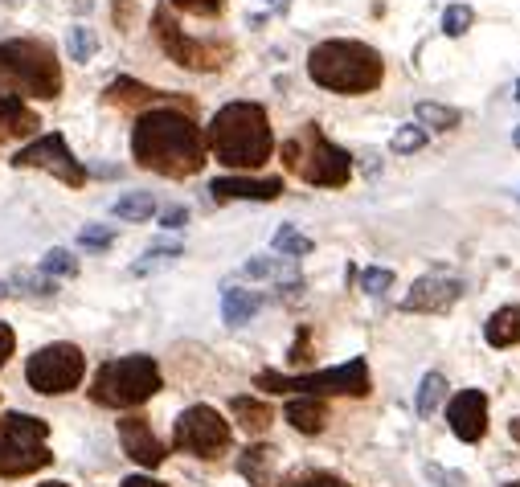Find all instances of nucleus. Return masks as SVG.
I'll return each instance as SVG.
<instances>
[{
	"label": "nucleus",
	"mask_w": 520,
	"mask_h": 487,
	"mask_svg": "<svg viewBox=\"0 0 520 487\" xmlns=\"http://www.w3.org/2000/svg\"><path fill=\"white\" fill-rule=\"evenodd\" d=\"M132 156L140 168H152L160 176H193L205 164V136L193 123L189 107H152L132 127Z\"/></svg>",
	"instance_id": "nucleus-1"
},
{
	"label": "nucleus",
	"mask_w": 520,
	"mask_h": 487,
	"mask_svg": "<svg viewBox=\"0 0 520 487\" xmlns=\"http://www.w3.org/2000/svg\"><path fill=\"white\" fill-rule=\"evenodd\" d=\"M205 148L226 168H238V172L263 168L275 152L267 111L258 103H226L205 127Z\"/></svg>",
	"instance_id": "nucleus-2"
},
{
	"label": "nucleus",
	"mask_w": 520,
	"mask_h": 487,
	"mask_svg": "<svg viewBox=\"0 0 520 487\" xmlns=\"http://www.w3.org/2000/svg\"><path fill=\"white\" fill-rule=\"evenodd\" d=\"M308 74L316 86L336 95H369L385 78V62L365 41H320L308 54Z\"/></svg>",
	"instance_id": "nucleus-3"
},
{
	"label": "nucleus",
	"mask_w": 520,
	"mask_h": 487,
	"mask_svg": "<svg viewBox=\"0 0 520 487\" xmlns=\"http://www.w3.org/2000/svg\"><path fill=\"white\" fill-rule=\"evenodd\" d=\"M0 86L9 95L29 99H58L62 95V66L46 41H0Z\"/></svg>",
	"instance_id": "nucleus-4"
},
{
	"label": "nucleus",
	"mask_w": 520,
	"mask_h": 487,
	"mask_svg": "<svg viewBox=\"0 0 520 487\" xmlns=\"http://www.w3.org/2000/svg\"><path fill=\"white\" fill-rule=\"evenodd\" d=\"M283 168L295 172L303 185H320V189H340L353 176L349 152L336 148L316 123H303L291 140H283Z\"/></svg>",
	"instance_id": "nucleus-5"
},
{
	"label": "nucleus",
	"mask_w": 520,
	"mask_h": 487,
	"mask_svg": "<svg viewBox=\"0 0 520 487\" xmlns=\"http://www.w3.org/2000/svg\"><path fill=\"white\" fill-rule=\"evenodd\" d=\"M160 389V369L152 357L144 352H132V357H119V361H107L95 381H91V402L95 406H107V410H132V406H144L148 397Z\"/></svg>",
	"instance_id": "nucleus-6"
},
{
	"label": "nucleus",
	"mask_w": 520,
	"mask_h": 487,
	"mask_svg": "<svg viewBox=\"0 0 520 487\" xmlns=\"http://www.w3.org/2000/svg\"><path fill=\"white\" fill-rule=\"evenodd\" d=\"M50 422L33 414H5L0 418V479H21L50 467L54 455L46 447Z\"/></svg>",
	"instance_id": "nucleus-7"
},
{
	"label": "nucleus",
	"mask_w": 520,
	"mask_h": 487,
	"mask_svg": "<svg viewBox=\"0 0 520 487\" xmlns=\"http://www.w3.org/2000/svg\"><path fill=\"white\" fill-rule=\"evenodd\" d=\"M258 389H267V393H303V397H332V393L336 397H365L373 389V381H369L365 357H353L349 365L308 373V377H283V373L263 369L258 373Z\"/></svg>",
	"instance_id": "nucleus-8"
},
{
	"label": "nucleus",
	"mask_w": 520,
	"mask_h": 487,
	"mask_svg": "<svg viewBox=\"0 0 520 487\" xmlns=\"http://www.w3.org/2000/svg\"><path fill=\"white\" fill-rule=\"evenodd\" d=\"M230 442H234V430L213 406H189L177 418V430H172V447L197 459H222L230 451Z\"/></svg>",
	"instance_id": "nucleus-9"
},
{
	"label": "nucleus",
	"mask_w": 520,
	"mask_h": 487,
	"mask_svg": "<svg viewBox=\"0 0 520 487\" xmlns=\"http://www.w3.org/2000/svg\"><path fill=\"white\" fill-rule=\"evenodd\" d=\"M82 373H86V357L78 344H46V348H37L25 365V381L46 397L78 389Z\"/></svg>",
	"instance_id": "nucleus-10"
},
{
	"label": "nucleus",
	"mask_w": 520,
	"mask_h": 487,
	"mask_svg": "<svg viewBox=\"0 0 520 487\" xmlns=\"http://www.w3.org/2000/svg\"><path fill=\"white\" fill-rule=\"evenodd\" d=\"M152 25H156V37H160V50H164L172 62H177V66H185V70L209 74V70H222L226 58H230V46H218V41H193V37L177 25V17L168 13V5L152 13Z\"/></svg>",
	"instance_id": "nucleus-11"
},
{
	"label": "nucleus",
	"mask_w": 520,
	"mask_h": 487,
	"mask_svg": "<svg viewBox=\"0 0 520 487\" xmlns=\"http://www.w3.org/2000/svg\"><path fill=\"white\" fill-rule=\"evenodd\" d=\"M13 168H41V172L58 176V181L70 185V189H82V185H86V168L74 160L66 136H58V131H50V136H37L29 148H21V152L13 156Z\"/></svg>",
	"instance_id": "nucleus-12"
},
{
	"label": "nucleus",
	"mask_w": 520,
	"mask_h": 487,
	"mask_svg": "<svg viewBox=\"0 0 520 487\" xmlns=\"http://www.w3.org/2000/svg\"><path fill=\"white\" fill-rule=\"evenodd\" d=\"M447 422L455 430V438L463 442H480L488 434V397L480 389H463L451 397L447 406Z\"/></svg>",
	"instance_id": "nucleus-13"
},
{
	"label": "nucleus",
	"mask_w": 520,
	"mask_h": 487,
	"mask_svg": "<svg viewBox=\"0 0 520 487\" xmlns=\"http://www.w3.org/2000/svg\"><path fill=\"white\" fill-rule=\"evenodd\" d=\"M463 295V283L459 279H447V275H422L410 295L402 299V312H447L455 307Z\"/></svg>",
	"instance_id": "nucleus-14"
},
{
	"label": "nucleus",
	"mask_w": 520,
	"mask_h": 487,
	"mask_svg": "<svg viewBox=\"0 0 520 487\" xmlns=\"http://www.w3.org/2000/svg\"><path fill=\"white\" fill-rule=\"evenodd\" d=\"M119 442H123V451L127 459H136L140 467H160L168 459L164 451V442L152 434V422L132 414V418H119Z\"/></svg>",
	"instance_id": "nucleus-15"
},
{
	"label": "nucleus",
	"mask_w": 520,
	"mask_h": 487,
	"mask_svg": "<svg viewBox=\"0 0 520 487\" xmlns=\"http://www.w3.org/2000/svg\"><path fill=\"white\" fill-rule=\"evenodd\" d=\"M209 193L218 201H275L283 193L279 176H267V181H250V176H218L209 181Z\"/></svg>",
	"instance_id": "nucleus-16"
},
{
	"label": "nucleus",
	"mask_w": 520,
	"mask_h": 487,
	"mask_svg": "<svg viewBox=\"0 0 520 487\" xmlns=\"http://www.w3.org/2000/svg\"><path fill=\"white\" fill-rule=\"evenodd\" d=\"M41 123L37 115L21 103V95H9V91H0V144L13 140V136H33Z\"/></svg>",
	"instance_id": "nucleus-17"
},
{
	"label": "nucleus",
	"mask_w": 520,
	"mask_h": 487,
	"mask_svg": "<svg viewBox=\"0 0 520 487\" xmlns=\"http://www.w3.org/2000/svg\"><path fill=\"white\" fill-rule=\"evenodd\" d=\"M103 99H107L111 107H148V103H164L168 95L152 91V86H144V82H136V78H115L107 91H103Z\"/></svg>",
	"instance_id": "nucleus-18"
},
{
	"label": "nucleus",
	"mask_w": 520,
	"mask_h": 487,
	"mask_svg": "<svg viewBox=\"0 0 520 487\" xmlns=\"http://www.w3.org/2000/svg\"><path fill=\"white\" fill-rule=\"evenodd\" d=\"M263 307V295L258 291H246V287H226L222 291V320L230 324V328H242V324H250V316Z\"/></svg>",
	"instance_id": "nucleus-19"
},
{
	"label": "nucleus",
	"mask_w": 520,
	"mask_h": 487,
	"mask_svg": "<svg viewBox=\"0 0 520 487\" xmlns=\"http://www.w3.org/2000/svg\"><path fill=\"white\" fill-rule=\"evenodd\" d=\"M484 340H488L492 348H512V344H520V303H516V307H500V312L488 316Z\"/></svg>",
	"instance_id": "nucleus-20"
},
{
	"label": "nucleus",
	"mask_w": 520,
	"mask_h": 487,
	"mask_svg": "<svg viewBox=\"0 0 520 487\" xmlns=\"http://www.w3.org/2000/svg\"><path fill=\"white\" fill-rule=\"evenodd\" d=\"M287 422L299 430V434H320L328 426V406L320 397H295L287 406Z\"/></svg>",
	"instance_id": "nucleus-21"
},
{
	"label": "nucleus",
	"mask_w": 520,
	"mask_h": 487,
	"mask_svg": "<svg viewBox=\"0 0 520 487\" xmlns=\"http://www.w3.org/2000/svg\"><path fill=\"white\" fill-rule=\"evenodd\" d=\"M230 414L238 418V426H242L246 434H267V426L275 422L271 406L258 402V397H234V402H230Z\"/></svg>",
	"instance_id": "nucleus-22"
},
{
	"label": "nucleus",
	"mask_w": 520,
	"mask_h": 487,
	"mask_svg": "<svg viewBox=\"0 0 520 487\" xmlns=\"http://www.w3.org/2000/svg\"><path fill=\"white\" fill-rule=\"evenodd\" d=\"M275 447H246L238 459V471L250 479V487H271V471H275Z\"/></svg>",
	"instance_id": "nucleus-23"
},
{
	"label": "nucleus",
	"mask_w": 520,
	"mask_h": 487,
	"mask_svg": "<svg viewBox=\"0 0 520 487\" xmlns=\"http://www.w3.org/2000/svg\"><path fill=\"white\" fill-rule=\"evenodd\" d=\"M111 213H115L119 221H148V217L156 213V197H152V193H127V197H119V201L111 205Z\"/></svg>",
	"instance_id": "nucleus-24"
},
{
	"label": "nucleus",
	"mask_w": 520,
	"mask_h": 487,
	"mask_svg": "<svg viewBox=\"0 0 520 487\" xmlns=\"http://www.w3.org/2000/svg\"><path fill=\"white\" fill-rule=\"evenodd\" d=\"M414 119H418V127H435V131H451V127H459V111L455 107H443V103H418L414 107Z\"/></svg>",
	"instance_id": "nucleus-25"
},
{
	"label": "nucleus",
	"mask_w": 520,
	"mask_h": 487,
	"mask_svg": "<svg viewBox=\"0 0 520 487\" xmlns=\"http://www.w3.org/2000/svg\"><path fill=\"white\" fill-rule=\"evenodd\" d=\"M242 275L246 279H291L295 283V275H291V258H250L246 267H242Z\"/></svg>",
	"instance_id": "nucleus-26"
},
{
	"label": "nucleus",
	"mask_w": 520,
	"mask_h": 487,
	"mask_svg": "<svg viewBox=\"0 0 520 487\" xmlns=\"http://www.w3.org/2000/svg\"><path fill=\"white\" fill-rule=\"evenodd\" d=\"M443 397H447V377H443V373H426V377H422V389H418V418L435 414Z\"/></svg>",
	"instance_id": "nucleus-27"
},
{
	"label": "nucleus",
	"mask_w": 520,
	"mask_h": 487,
	"mask_svg": "<svg viewBox=\"0 0 520 487\" xmlns=\"http://www.w3.org/2000/svg\"><path fill=\"white\" fill-rule=\"evenodd\" d=\"M271 246H275V254H283V258H303V254H312V250H316V242H312V238H303L295 226H279L275 238H271Z\"/></svg>",
	"instance_id": "nucleus-28"
},
{
	"label": "nucleus",
	"mask_w": 520,
	"mask_h": 487,
	"mask_svg": "<svg viewBox=\"0 0 520 487\" xmlns=\"http://www.w3.org/2000/svg\"><path fill=\"white\" fill-rule=\"evenodd\" d=\"M177 258H181V246H177V242H156V246H148V254L132 267V275H152V271L168 267V262H177Z\"/></svg>",
	"instance_id": "nucleus-29"
},
{
	"label": "nucleus",
	"mask_w": 520,
	"mask_h": 487,
	"mask_svg": "<svg viewBox=\"0 0 520 487\" xmlns=\"http://www.w3.org/2000/svg\"><path fill=\"white\" fill-rule=\"evenodd\" d=\"M41 275L46 279H74L78 275V258L70 250H50L41 258Z\"/></svg>",
	"instance_id": "nucleus-30"
},
{
	"label": "nucleus",
	"mask_w": 520,
	"mask_h": 487,
	"mask_svg": "<svg viewBox=\"0 0 520 487\" xmlns=\"http://www.w3.org/2000/svg\"><path fill=\"white\" fill-rule=\"evenodd\" d=\"M95 50H99V37H95V29L74 25V29H70V58H74V62H91V58H95Z\"/></svg>",
	"instance_id": "nucleus-31"
},
{
	"label": "nucleus",
	"mask_w": 520,
	"mask_h": 487,
	"mask_svg": "<svg viewBox=\"0 0 520 487\" xmlns=\"http://www.w3.org/2000/svg\"><path fill=\"white\" fill-rule=\"evenodd\" d=\"M283 487H349V483L332 471H295L283 479Z\"/></svg>",
	"instance_id": "nucleus-32"
},
{
	"label": "nucleus",
	"mask_w": 520,
	"mask_h": 487,
	"mask_svg": "<svg viewBox=\"0 0 520 487\" xmlns=\"http://www.w3.org/2000/svg\"><path fill=\"white\" fill-rule=\"evenodd\" d=\"M471 21H475V13H471L467 5H447V13H443V33H447V37H463V33L471 29Z\"/></svg>",
	"instance_id": "nucleus-33"
},
{
	"label": "nucleus",
	"mask_w": 520,
	"mask_h": 487,
	"mask_svg": "<svg viewBox=\"0 0 520 487\" xmlns=\"http://www.w3.org/2000/svg\"><path fill=\"white\" fill-rule=\"evenodd\" d=\"M422 148H426V127H418V123L398 127V136H394V152H422Z\"/></svg>",
	"instance_id": "nucleus-34"
},
{
	"label": "nucleus",
	"mask_w": 520,
	"mask_h": 487,
	"mask_svg": "<svg viewBox=\"0 0 520 487\" xmlns=\"http://www.w3.org/2000/svg\"><path fill=\"white\" fill-rule=\"evenodd\" d=\"M389 287H394V271H389V267H369L361 275V291L365 295H385Z\"/></svg>",
	"instance_id": "nucleus-35"
},
{
	"label": "nucleus",
	"mask_w": 520,
	"mask_h": 487,
	"mask_svg": "<svg viewBox=\"0 0 520 487\" xmlns=\"http://www.w3.org/2000/svg\"><path fill=\"white\" fill-rule=\"evenodd\" d=\"M78 242H82L86 250H107V246L115 242V230H111V226H86V230L78 234Z\"/></svg>",
	"instance_id": "nucleus-36"
},
{
	"label": "nucleus",
	"mask_w": 520,
	"mask_h": 487,
	"mask_svg": "<svg viewBox=\"0 0 520 487\" xmlns=\"http://www.w3.org/2000/svg\"><path fill=\"white\" fill-rule=\"evenodd\" d=\"M172 9L193 13V17H218L222 13V0H172Z\"/></svg>",
	"instance_id": "nucleus-37"
},
{
	"label": "nucleus",
	"mask_w": 520,
	"mask_h": 487,
	"mask_svg": "<svg viewBox=\"0 0 520 487\" xmlns=\"http://www.w3.org/2000/svg\"><path fill=\"white\" fill-rule=\"evenodd\" d=\"M17 287H29V295H54L58 291V283H50V279H33V275H17Z\"/></svg>",
	"instance_id": "nucleus-38"
},
{
	"label": "nucleus",
	"mask_w": 520,
	"mask_h": 487,
	"mask_svg": "<svg viewBox=\"0 0 520 487\" xmlns=\"http://www.w3.org/2000/svg\"><path fill=\"white\" fill-rule=\"evenodd\" d=\"M185 221H189V209H185V205H172V209L160 213V226H164V230H181Z\"/></svg>",
	"instance_id": "nucleus-39"
},
{
	"label": "nucleus",
	"mask_w": 520,
	"mask_h": 487,
	"mask_svg": "<svg viewBox=\"0 0 520 487\" xmlns=\"http://www.w3.org/2000/svg\"><path fill=\"white\" fill-rule=\"evenodd\" d=\"M13 348H17V336H13V328H9V324H0V369L9 365Z\"/></svg>",
	"instance_id": "nucleus-40"
},
{
	"label": "nucleus",
	"mask_w": 520,
	"mask_h": 487,
	"mask_svg": "<svg viewBox=\"0 0 520 487\" xmlns=\"http://www.w3.org/2000/svg\"><path fill=\"white\" fill-rule=\"evenodd\" d=\"M119 487H168V483H160V479H152V475H127Z\"/></svg>",
	"instance_id": "nucleus-41"
},
{
	"label": "nucleus",
	"mask_w": 520,
	"mask_h": 487,
	"mask_svg": "<svg viewBox=\"0 0 520 487\" xmlns=\"http://www.w3.org/2000/svg\"><path fill=\"white\" fill-rule=\"evenodd\" d=\"M263 5H267L271 13H287V5H291V0H263Z\"/></svg>",
	"instance_id": "nucleus-42"
},
{
	"label": "nucleus",
	"mask_w": 520,
	"mask_h": 487,
	"mask_svg": "<svg viewBox=\"0 0 520 487\" xmlns=\"http://www.w3.org/2000/svg\"><path fill=\"white\" fill-rule=\"evenodd\" d=\"M361 160H365V172H377V156H373V152H365Z\"/></svg>",
	"instance_id": "nucleus-43"
},
{
	"label": "nucleus",
	"mask_w": 520,
	"mask_h": 487,
	"mask_svg": "<svg viewBox=\"0 0 520 487\" xmlns=\"http://www.w3.org/2000/svg\"><path fill=\"white\" fill-rule=\"evenodd\" d=\"M508 434H512L516 442H520V418H512V422H508Z\"/></svg>",
	"instance_id": "nucleus-44"
},
{
	"label": "nucleus",
	"mask_w": 520,
	"mask_h": 487,
	"mask_svg": "<svg viewBox=\"0 0 520 487\" xmlns=\"http://www.w3.org/2000/svg\"><path fill=\"white\" fill-rule=\"evenodd\" d=\"M512 144H516V148H520V127H516V131H512Z\"/></svg>",
	"instance_id": "nucleus-45"
},
{
	"label": "nucleus",
	"mask_w": 520,
	"mask_h": 487,
	"mask_svg": "<svg viewBox=\"0 0 520 487\" xmlns=\"http://www.w3.org/2000/svg\"><path fill=\"white\" fill-rule=\"evenodd\" d=\"M41 487H70V483H41Z\"/></svg>",
	"instance_id": "nucleus-46"
},
{
	"label": "nucleus",
	"mask_w": 520,
	"mask_h": 487,
	"mask_svg": "<svg viewBox=\"0 0 520 487\" xmlns=\"http://www.w3.org/2000/svg\"><path fill=\"white\" fill-rule=\"evenodd\" d=\"M5 295H9V287H5V283H0V299H5Z\"/></svg>",
	"instance_id": "nucleus-47"
},
{
	"label": "nucleus",
	"mask_w": 520,
	"mask_h": 487,
	"mask_svg": "<svg viewBox=\"0 0 520 487\" xmlns=\"http://www.w3.org/2000/svg\"><path fill=\"white\" fill-rule=\"evenodd\" d=\"M516 99H520V82H516Z\"/></svg>",
	"instance_id": "nucleus-48"
},
{
	"label": "nucleus",
	"mask_w": 520,
	"mask_h": 487,
	"mask_svg": "<svg viewBox=\"0 0 520 487\" xmlns=\"http://www.w3.org/2000/svg\"><path fill=\"white\" fill-rule=\"evenodd\" d=\"M508 487H520V479H516V483H508Z\"/></svg>",
	"instance_id": "nucleus-49"
}]
</instances>
